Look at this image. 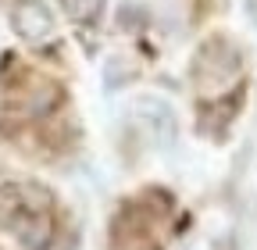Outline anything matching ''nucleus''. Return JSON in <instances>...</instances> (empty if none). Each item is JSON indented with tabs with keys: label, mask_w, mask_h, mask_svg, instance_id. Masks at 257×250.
I'll return each mask as SVG.
<instances>
[{
	"label": "nucleus",
	"mask_w": 257,
	"mask_h": 250,
	"mask_svg": "<svg viewBox=\"0 0 257 250\" xmlns=\"http://www.w3.org/2000/svg\"><path fill=\"white\" fill-rule=\"evenodd\" d=\"M8 229H11V236L18 239L22 250H50V243H54V214H50V193L43 186H40V193L22 207V214Z\"/></svg>",
	"instance_id": "nucleus-1"
},
{
	"label": "nucleus",
	"mask_w": 257,
	"mask_h": 250,
	"mask_svg": "<svg viewBox=\"0 0 257 250\" xmlns=\"http://www.w3.org/2000/svg\"><path fill=\"white\" fill-rule=\"evenodd\" d=\"M243 68V57L239 50L229 43V40H207L197 54V61H193V79L197 82H211V86H225V82H232Z\"/></svg>",
	"instance_id": "nucleus-2"
},
{
	"label": "nucleus",
	"mask_w": 257,
	"mask_h": 250,
	"mask_svg": "<svg viewBox=\"0 0 257 250\" xmlns=\"http://www.w3.org/2000/svg\"><path fill=\"white\" fill-rule=\"evenodd\" d=\"M11 29L22 40L40 43L54 33V15L43 0H15L11 4Z\"/></svg>",
	"instance_id": "nucleus-3"
},
{
	"label": "nucleus",
	"mask_w": 257,
	"mask_h": 250,
	"mask_svg": "<svg viewBox=\"0 0 257 250\" xmlns=\"http://www.w3.org/2000/svg\"><path fill=\"white\" fill-rule=\"evenodd\" d=\"M133 118L147 129V136L157 147H172L175 143V114L165 104H136V114Z\"/></svg>",
	"instance_id": "nucleus-4"
},
{
	"label": "nucleus",
	"mask_w": 257,
	"mask_h": 250,
	"mask_svg": "<svg viewBox=\"0 0 257 250\" xmlns=\"http://www.w3.org/2000/svg\"><path fill=\"white\" fill-rule=\"evenodd\" d=\"M36 193H40V186H11V182L0 186V229H8Z\"/></svg>",
	"instance_id": "nucleus-5"
},
{
	"label": "nucleus",
	"mask_w": 257,
	"mask_h": 250,
	"mask_svg": "<svg viewBox=\"0 0 257 250\" xmlns=\"http://www.w3.org/2000/svg\"><path fill=\"white\" fill-rule=\"evenodd\" d=\"M61 11L75 25H96L104 15V0H61Z\"/></svg>",
	"instance_id": "nucleus-6"
}]
</instances>
